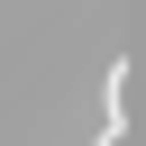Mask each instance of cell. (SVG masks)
<instances>
[{
	"label": "cell",
	"instance_id": "obj_1",
	"mask_svg": "<svg viewBox=\"0 0 146 146\" xmlns=\"http://www.w3.org/2000/svg\"><path fill=\"white\" fill-rule=\"evenodd\" d=\"M128 137V55H110V73H100V128H91V146H119Z\"/></svg>",
	"mask_w": 146,
	"mask_h": 146
}]
</instances>
